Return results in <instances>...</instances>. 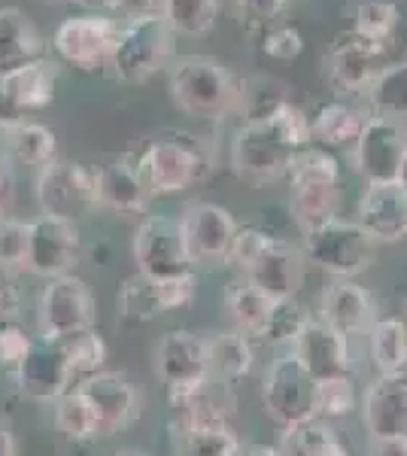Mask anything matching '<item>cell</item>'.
Segmentation results:
<instances>
[{"label":"cell","mask_w":407,"mask_h":456,"mask_svg":"<svg viewBox=\"0 0 407 456\" xmlns=\"http://www.w3.org/2000/svg\"><path fill=\"white\" fill-rule=\"evenodd\" d=\"M116 305H119V320L125 322H150L165 314L159 289H155V281H150V277H143V274L125 281Z\"/></svg>","instance_id":"obj_39"},{"label":"cell","mask_w":407,"mask_h":456,"mask_svg":"<svg viewBox=\"0 0 407 456\" xmlns=\"http://www.w3.org/2000/svg\"><path fill=\"white\" fill-rule=\"evenodd\" d=\"M338 201H340V189H292L289 195V210L292 219L298 223L301 232L329 223L338 216Z\"/></svg>","instance_id":"obj_37"},{"label":"cell","mask_w":407,"mask_h":456,"mask_svg":"<svg viewBox=\"0 0 407 456\" xmlns=\"http://www.w3.org/2000/svg\"><path fill=\"white\" fill-rule=\"evenodd\" d=\"M52 404H55V411H52L55 429L61 432L68 441H77L79 444V441L98 438V420H94V411L77 387L68 389L64 395H58Z\"/></svg>","instance_id":"obj_34"},{"label":"cell","mask_w":407,"mask_h":456,"mask_svg":"<svg viewBox=\"0 0 407 456\" xmlns=\"http://www.w3.org/2000/svg\"><path fill=\"white\" fill-rule=\"evenodd\" d=\"M116 456H150V453H143V451H119Z\"/></svg>","instance_id":"obj_57"},{"label":"cell","mask_w":407,"mask_h":456,"mask_svg":"<svg viewBox=\"0 0 407 456\" xmlns=\"http://www.w3.org/2000/svg\"><path fill=\"white\" fill-rule=\"evenodd\" d=\"M368 104H371V116L380 119H404L407 116V61L387 64L377 77L371 79V86L365 88Z\"/></svg>","instance_id":"obj_28"},{"label":"cell","mask_w":407,"mask_h":456,"mask_svg":"<svg viewBox=\"0 0 407 456\" xmlns=\"http://www.w3.org/2000/svg\"><path fill=\"white\" fill-rule=\"evenodd\" d=\"M37 204L40 213L58 219H77L98 210V189H94V171L77 161H52L37 176Z\"/></svg>","instance_id":"obj_8"},{"label":"cell","mask_w":407,"mask_h":456,"mask_svg":"<svg viewBox=\"0 0 407 456\" xmlns=\"http://www.w3.org/2000/svg\"><path fill=\"white\" fill-rule=\"evenodd\" d=\"M289 183L292 189H338L340 186V167L338 159L322 146H305L295 156L292 167H289Z\"/></svg>","instance_id":"obj_32"},{"label":"cell","mask_w":407,"mask_h":456,"mask_svg":"<svg viewBox=\"0 0 407 456\" xmlns=\"http://www.w3.org/2000/svg\"><path fill=\"white\" fill-rule=\"evenodd\" d=\"M155 374L167 387L170 399H180L195 389H201L210 380V353L207 338L195 332H167L155 344Z\"/></svg>","instance_id":"obj_11"},{"label":"cell","mask_w":407,"mask_h":456,"mask_svg":"<svg viewBox=\"0 0 407 456\" xmlns=\"http://www.w3.org/2000/svg\"><path fill=\"white\" fill-rule=\"evenodd\" d=\"M395 183L407 192V150H404V159H402V167H398V180Z\"/></svg>","instance_id":"obj_56"},{"label":"cell","mask_w":407,"mask_h":456,"mask_svg":"<svg viewBox=\"0 0 407 456\" xmlns=\"http://www.w3.org/2000/svg\"><path fill=\"white\" fill-rule=\"evenodd\" d=\"M289 0H238V16L240 25L249 34L256 31H268V28L283 16Z\"/></svg>","instance_id":"obj_46"},{"label":"cell","mask_w":407,"mask_h":456,"mask_svg":"<svg viewBox=\"0 0 407 456\" xmlns=\"http://www.w3.org/2000/svg\"><path fill=\"white\" fill-rule=\"evenodd\" d=\"M207 353H210V374L222 380H240L253 369V347L243 332H219L207 338Z\"/></svg>","instance_id":"obj_30"},{"label":"cell","mask_w":407,"mask_h":456,"mask_svg":"<svg viewBox=\"0 0 407 456\" xmlns=\"http://www.w3.org/2000/svg\"><path fill=\"white\" fill-rule=\"evenodd\" d=\"M320 320L340 335H359L374 322V301L362 286L350 281H335L325 286L320 298Z\"/></svg>","instance_id":"obj_24"},{"label":"cell","mask_w":407,"mask_h":456,"mask_svg":"<svg viewBox=\"0 0 407 456\" xmlns=\"http://www.w3.org/2000/svg\"><path fill=\"white\" fill-rule=\"evenodd\" d=\"M371 356L380 374H398L407 369V326L402 320L371 322Z\"/></svg>","instance_id":"obj_35"},{"label":"cell","mask_w":407,"mask_h":456,"mask_svg":"<svg viewBox=\"0 0 407 456\" xmlns=\"http://www.w3.org/2000/svg\"><path fill=\"white\" fill-rule=\"evenodd\" d=\"M243 274H247V283L262 289L268 298H295L305 281V256L298 247L273 238Z\"/></svg>","instance_id":"obj_21"},{"label":"cell","mask_w":407,"mask_h":456,"mask_svg":"<svg viewBox=\"0 0 407 456\" xmlns=\"http://www.w3.org/2000/svg\"><path fill=\"white\" fill-rule=\"evenodd\" d=\"M12 314H16V298H12V289L6 286V274L0 271V326H4V320Z\"/></svg>","instance_id":"obj_53"},{"label":"cell","mask_w":407,"mask_h":456,"mask_svg":"<svg viewBox=\"0 0 407 456\" xmlns=\"http://www.w3.org/2000/svg\"><path fill=\"white\" fill-rule=\"evenodd\" d=\"M159 12L176 37H204L219 19V0H159Z\"/></svg>","instance_id":"obj_31"},{"label":"cell","mask_w":407,"mask_h":456,"mask_svg":"<svg viewBox=\"0 0 407 456\" xmlns=\"http://www.w3.org/2000/svg\"><path fill=\"white\" fill-rule=\"evenodd\" d=\"M180 228H183V238H186L191 262H204V265L228 262L238 223H234V216L225 208L210 201L189 204L180 216Z\"/></svg>","instance_id":"obj_16"},{"label":"cell","mask_w":407,"mask_h":456,"mask_svg":"<svg viewBox=\"0 0 407 456\" xmlns=\"http://www.w3.org/2000/svg\"><path fill=\"white\" fill-rule=\"evenodd\" d=\"M58 344L64 347L70 378L77 387L92 378V374H98L103 369V362H107V344H103V338L94 332V329L79 332V335L68 338V341H58Z\"/></svg>","instance_id":"obj_38"},{"label":"cell","mask_w":407,"mask_h":456,"mask_svg":"<svg viewBox=\"0 0 407 456\" xmlns=\"http://www.w3.org/2000/svg\"><path fill=\"white\" fill-rule=\"evenodd\" d=\"M307 311L295 298H273L268 320H265L262 338L268 344H295L301 329L307 326Z\"/></svg>","instance_id":"obj_41"},{"label":"cell","mask_w":407,"mask_h":456,"mask_svg":"<svg viewBox=\"0 0 407 456\" xmlns=\"http://www.w3.org/2000/svg\"><path fill=\"white\" fill-rule=\"evenodd\" d=\"M404 150H407V134L402 131V125L392 119H380V116H368L365 128H362L359 141L353 146L356 171L365 176L368 186L395 183Z\"/></svg>","instance_id":"obj_14"},{"label":"cell","mask_w":407,"mask_h":456,"mask_svg":"<svg viewBox=\"0 0 407 456\" xmlns=\"http://www.w3.org/2000/svg\"><path fill=\"white\" fill-rule=\"evenodd\" d=\"M176 55V34L167 28L161 12L143 19H131L119 28L110 73L122 83H146L161 68H167Z\"/></svg>","instance_id":"obj_3"},{"label":"cell","mask_w":407,"mask_h":456,"mask_svg":"<svg viewBox=\"0 0 407 456\" xmlns=\"http://www.w3.org/2000/svg\"><path fill=\"white\" fill-rule=\"evenodd\" d=\"M329 456H350V453H346V451H344V444H340V447H338V451H331Z\"/></svg>","instance_id":"obj_58"},{"label":"cell","mask_w":407,"mask_h":456,"mask_svg":"<svg viewBox=\"0 0 407 456\" xmlns=\"http://www.w3.org/2000/svg\"><path fill=\"white\" fill-rule=\"evenodd\" d=\"M240 88L232 70L210 55H183L170 64V101L195 119H225L238 110Z\"/></svg>","instance_id":"obj_2"},{"label":"cell","mask_w":407,"mask_h":456,"mask_svg":"<svg viewBox=\"0 0 407 456\" xmlns=\"http://www.w3.org/2000/svg\"><path fill=\"white\" fill-rule=\"evenodd\" d=\"M28 268V223L0 216V271L6 277Z\"/></svg>","instance_id":"obj_43"},{"label":"cell","mask_w":407,"mask_h":456,"mask_svg":"<svg viewBox=\"0 0 407 456\" xmlns=\"http://www.w3.org/2000/svg\"><path fill=\"white\" fill-rule=\"evenodd\" d=\"M0 456H16V438L4 426H0Z\"/></svg>","instance_id":"obj_54"},{"label":"cell","mask_w":407,"mask_h":456,"mask_svg":"<svg viewBox=\"0 0 407 456\" xmlns=\"http://www.w3.org/2000/svg\"><path fill=\"white\" fill-rule=\"evenodd\" d=\"M94 189H98V208L113 213H143L150 204V189L137 165L128 159H116L94 171Z\"/></svg>","instance_id":"obj_23"},{"label":"cell","mask_w":407,"mask_h":456,"mask_svg":"<svg viewBox=\"0 0 407 456\" xmlns=\"http://www.w3.org/2000/svg\"><path fill=\"white\" fill-rule=\"evenodd\" d=\"M368 122V113L346 101H331L310 116V143L322 150H338V146H356L362 128Z\"/></svg>","instance_id":"obj_26"},{"label":"cell","mask_w":407,"mask_h":456,"mask_svg":"<svg viewBox=\"0 0 407 456\" xmlns=\"http://www.w3.org/2000/svg\"><path fill=\"white\" fill-rule=\"evenodd\" d=\"M155 289H159V298H161V307L167 311H180L195 301L198 296V277L195 271L189 274H180V277H167V281H155Z\"/></svg>","instance_id":"obj_47"},{"label":"cell","mask_w":407,"mask_h":456,"mask_svg":"<svg viewBox=\"0 0 407 456\" xmlns=\"http://www.w3.org/2000/svg\"><path fill=\"white\" fill-rule=\"evenodd\" d=\"M119 28L122 25L116 19L98 16V12L70 16L52 34V49H55V55L61 61H68L77 70H107Z\"/></svg>","instance_id":"obj_7"},{"label":"cell","mask_w":407,"mask_h":456,"mask_svg":"<svg viewBox=\"0 0 407 456\" xmlns=\"http://www.w3.org/2000/svg\"><path fill=\"white\" fill-rule=\"evenodd\" d=\"M31 347H34L31 338L21 332L19 326H0V365L4 369L16 371Z\"/></svg>","instance_id":"obj_48"},{"label":"cell","mask_w":407,"mask_h":456,"mask_svg":"<svg viewBox=\"0 0 407 456\" xmlns=\"http://www.w3.org/2000/svg\"><path fill=\"white\" fill-rule=\"evenodd\" d=\"M338 447L340 441L335 436V429L325 420H320V417H310V420L286 426L280 451L286 456H329Z\"/></svg>","instance_id":"obj_36"},{"label":"cell","mask_w":407,"mask_h":456,"mask_svg":"<svg viewBox=\"0 0 407 456\" xmlns=\"http://www.w3.org/2000/svg\"><path fill=\"white\" fill-rule=\"evenodd\" d=\"M292 356L307 369L313 380H329L350 374V347L346 335L335 332L322 320H307L301 335L292 344Z\"/></svg>","instance_id":"obj_20"},{"label":"cell","mask_w":407,"mask_h":456,"mask_svg":"<svg viewBox=\"0 0 407 456\" xmlns=\"http://www.w3.org/2000/svg\"><path fill=\"white\" fill-rule=\"evenodd\" d=\"M404 326H407V322H404Z\"/></svg>","instance_id":"obj_59"},{"label":"cell","mask_w":407,"mask_h":456,"mask_svg":"<svg viewBox=\"0 0 407 456\" xmlns=\"http://www.w3.org/2000/svg\"><path fill=\"white\" fill-rule=\"evenodd\" d=\"M16 204V174L6 156H0V216H10Z\"/></svg>","instance_id":"obj_49"},{"label":"cell","mask_w":407,"mask_h":456,"mask_svg":"<svg viewBox=\"0 0 407 456\" xmlns=\"http://www.w3.org/2000/svg\"><path fill=\"white\" fill-rule=\"evenodd\" d=\"M19 389L34 402H55L58 395H64L73 389V378L68 369V356H64L61 344L40 341L28 350V356L21 359L16 369Z\"/></svg>","instance_id":"obj_19"},{"label":"cell","mask_w":407,"mask_h":456,"mask_svg":"<svg viewBox=\"0 0 407 456\" xmlns=\"http://www.w3.org/2000/svg\"><path fill=\"white\" fill-rule=\"evenodd\" d=\"M362 420L371 441L407 438V371L380 374L362 399Z\"/></svg>","instance_id":"obj_18"},{"label":"cell","mask_w":407,"mask_h":456,"mask_svg":"<svg viewBox=\"0 0 407 456\" xmlns=\"http://www.w3.org/2000/svg\"><path fill=\"white\" fill-rule=\"evenodd\" d=\"M387 43H377L371 37L359 31H344L335 37L329 55H325V68H329V79L338 92L359 94L371 86V79L387 68Z\"/></svg>","instance_id":"obj_13"},{"label":"cell","mask_w":407,"mask_h":456,"mask_svg":"<svg viewBox=\"0 0 407 456\" xmlns=\"http://www.w3.org/2000/svg\"><path fill=\"white\" fill-rule=\"evenodd\" d=\"M77 6H83L85 12H98V16H113L119 12L122 0H73Z\"/></svg>","instance_id":"obj_52"},{"label":"cell","mask_w":407,"mask_h":456,"mask_svg":"<svg viewBox=\"0 0 407 456\" xmlns=\"http://www.w3.org/2000/svg\"><path fill=\"white\" fill-rule=\"evenodd\" d=\"M43 61V40L16 6H0V77Z\"/></svg>","instance_id":"obj_25"},{"label":"cell","mask_w":407,"mask_h":456,"mask_svg":"<svg viewBox=\"0 0 407 456\" xmlns=\"http://www.w3.org/2000/svg\"><path fill=\"white\" fill-rule=\"evenodd\" d=\"M180 456H240V438L228 423L174 426Z\"/></svg>","instance_id":"obj_29"},{"label":"cell","mask_w":407,"mask_h":456,"mask_svg":"<svg viewBox=\"0 0 407 456\" xmlns=\"http://www.w3.org/2000/svg\"><path fill=\"white\" fill-rule=\"evenodd\" d=\"M271 234L265 232V228H256V225H238V232H234V240H232V253H228V262L238 265L240 271H247L249 265H253L258 256H262V249L271 244Z\"/></svg>","instance_id":"obj_45"},{"label":"cell","mask_w":407,"mask_h":456,"mask_svg":"<svg viewBox=\"0 0 407 456\" xmlns=\"http://www.w3.org/2000/svg\"><path fill=\"white\" fill-rule=\"evenodd\" d=\"M4 141H6V156L19 165L28 167H46L55 161L58 152V141H55V131L46 128L40 122H12L4 128Z\"/></svg>","instance_id":"obj_27"},{"label":"cell","mask_w":407,"mask_h":456,"mask_svg":"<svg viewBox=\"0 0 407 456\" xmlns=\"http://www.w3.org/2000/svg\"><path fill=\"white\" fill-rule=\"evenodd\" d=\"M262 53L273 61H292L305 53V37L292 25H271L262 31Z\"/></svg>","instance_id":"obj_44"},{"label":"cell","mask_w":407,"mask_h":456,"mask_svg":"<svg viewBox=\"0 0 407 456\" xmlns=\"http://www.w3.org/2000/svg\"><path fill=\"white\" fill-rule=\"evenodd\" d=\"M271 301L265 296L262 289H256L253 283H232L225 292V305H228V314H232L234 326L238 332L243 335H256L262 338V329H265V320H268V311H271Z\"/></svg>","instance_id":"obj_33"},{"label":"cell","mask_w":407,"mask_h":456,"mask_svg":"<svg viewBox=\"0 0 407 456\" xmlns=\"http://www.w3.org/2000/svg\"><path fill=\"white\" fill-rule=\"evenodd\" d=\"M55 101V64L34 61L0 77V131L21 122L28 113H40Z\"/></svg>","instance_id":"obj_17"},{"label":"cell","mask_w":407,"mask_h":456,"mask_svg":"<svg viewBox=\"0 0 407 456\" xmlns=\"http://www.w3.org/2000/svg\"><path fill=\"white\" fill-rule=\"evenodd\" d=\"M79 262V228L70 219L40 213L28 223V271L43 281H55Z\"/></svg>","instance_id":"obj_12"},{"label":"cell","mask_w":407,"mask_h":456,"mask_svg":"<svg viewBox=\"0 0 407 456\" xmlns=\"http://www.w3.org/2000/svg\"><path fill=\"white\" fill-rule=\"evenodd\" d=\"M94 296L88 283L77 274H64L46 281L37 305V329L43 341H68V338L94 329Z\"/></svg>","instance_id":"obj_5"},{"label":"cell","mask_w":407,"mask_h":456,"mask_svg":"<svg viewBox=\"0 0 407 456\" xmlns=\"http://www.w3.org/2000/svg\"><path fill=\"white\" fill-rule=\"evenodd\" d=\"M371 456H407V438L371 441Z\"/></svg>","instance_id":"obj_51"},{"label":"cell","mask_w":407,"mask_h":456,"mask_svg":"<svg viewBox=\"0 0 407 456\" xmlns=\"http://www.w3.org/2000/svg\"><path fill=\"white\" fill-rule=\"evenodd\" d=\"M240 456H286L280 447H268V444H258V447H249L247 453H240Z\"/></svg>","instance_id":"obj_55"},{"label":"cell","mask_w":407,"mask_h":456,"mask_svg":"<svg viewBox=\"0 0 407 456\" xmlns=\"http://www.w3.org/2000/svg\"><path fill=\"white\" fill-rule=\"evenodd\" d=\"M305 146H310V116L289 101L268 119L240 125L232 141V165L249 183H273L289 174Z\"/></svg>","instance_id":"obj_1"},{"label":"cell","mask_w":407,"mask_h":456,"mask_svg":"<svg viewBox=\"0 0 407 456\" xmlns=\"http://www.w3.org/2000/svg\"><path fill=\"white\" fill-rule=\"evenodd\" d=\"M305 256L338 281H350L371 265L374 240L359 223L335 216L305 234Z\"/></svg>","instance_id":"obj_4"},{"label":"cell","mask_w":407,"mask_h":456,"mask_svg":"<svg viewBox=\"0 0 407 456\" xmlns=\"http://www.w3.org/2000/svg\"><path fill=\"white\" fill-rule=\"evenodd\" d=\"M152 12H159V0H122L119 6V16H125L128 21L152 16Z\"/></svg>","instance_id":"obj_50"},{"label":"cell","mask_w":407,"mask_h":456,"mask_svg":"<svg viewBox=\"0 0 407 456\" xmlns=\"http://www.w3.org/2000/svg\"><path fill=\"white\" fill-rule=\"evenodd\" d=\"M356 408V389H353L350 374L340 378L316 380V417L320 420H340Z\"/></svg>","instance_id":"obj_42"},{"label":"cell","mask_w":407,"mask_h":456,"mask_svg":"<svg viewBox=\"0 0 407 456\" xmlns=\"http://www.w3.org/2000/svg\"><path fill=\"white\" fill-rule=\"evenodd\" d=\"M137 171L150 195H180L204 180L210 171V159L198 150V143L161 137L143 150V156L137 159Z\"/></svg>","instance_id":"obj_6"},{"label":"cell","mask_w":407,"mask_h":456,"mask_svg":"<svg viewBox=\"0 0 407 456\" xmlns=\"http://www.w3.org/2000/svg\"><path fill=\"white\" fill-rule=\"evenodd\" d=\"M398 25H402V10L392 0H362L353 12V31L371 37L377 43H387V46Z\"/></svg>","instance_id":"obj_40"},{"label":"cell","mask_w":407,"mask_h":456,"mask_svg":"<svg viewBox=\"0 0 407 456\" xmlns=\"http://www.w3.org/2000/svg\"><path fill=\"white\" fill-rule=\"evenodd\" d=\"M262 402L273 423L286 426L316 417V380L295 356H280L271 362L262 384Z\"/></svg>","instance_id":"obj_10"},{"label":"cell","mask_w":407,"mask_h":456,"mask_svg":"<svg viewBox=\"0 0 407 456\" xmlns=\"http://www.w3.org/2000/svg\"><path fill=\"white\" fill-rule=\"evenodd\" d=\"M359 225L371 234V240L398 244L407 238V192L398 183L368 186L359 201Z\"/></svg>","instance_id":"obj_22"},{"label":"cell","mask_w":407,"mask_h":456,"mask_svg":"<svg viewBox=\"0 0 407 456\" xmlns=\"http://www.w3.org/2000/svg\"><path fill=\"white\" fill-rule=\"evenodd\" d=\"M134 262L137 274L150 281H167L191 271V256L183 238L180 219L170 216H146L134 232Z\"/></svg>","instance_id":"obj_9"},{"label":"cell","mask_w":407,"mask_h":456,"mask_svg":"<svg viewBox=\"0 0 407 456\" xmlns=\"http://www.w3.org/2000/svg\"><path fill=\"white\" fill-rule=\"evenodd\" d=\"M77 389L92 404L98 436H116L140 417V389L119 371H98Z\"/></svg>","instance_id":"obj_15"}]
</instances>
